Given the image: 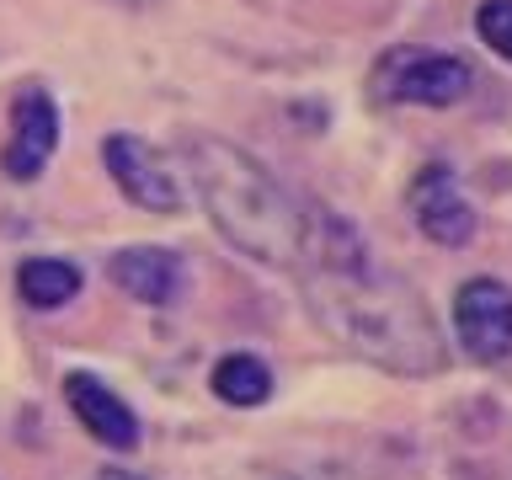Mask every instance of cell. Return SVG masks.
Here are the masks:
<instances>
[{
  "label": "cell",
  "instance_id": "obj_1",
  "mask_svg": "<svg viewBox=\"0 0 512 480\" xmlns=\"http://www.w3.org/2000/svg\"><path fill=\"white\" fill-rule=\"evenodd\" d=\"M304 299L315 320L342 347L363 352L368 363H384L395 374H432L443 368V342L427 304L395 272L374 267L363 235L326 208H304V240L294 256Z\"/></svg>",
  "mask_w": 512,
  "mask_h": 480
},
{
  "label": "cell",
  "instance_id": "obj_2",
  "mask_svg": "<svg viewBox=\"0 0 512 480\" xmlns=\"http://www.w3.org/2000/svg\"><path fill=\"white\" fill-rule=\"evenodd\" d=\"M187 171L208 219L219 224V235L230 246H240L256 262L294 267L299 240H304V208L278 176H267L262 160H251L246 150H235L224 139H192Z\"/></svg>",
  "mask_w": 512,
  "mask_h": 480
},
{
  "label": "cell",
  "instance_id": "obj_3",
  "mask_svg": "<svg viewBox=\"0 0 512 480\" xmlns=\"http://www.w3.org/2000/svg\"><path fill=\"white\" fill-rule=\"evenodd\" d=\"M470 64L432 48H395L374 64V91L384 102H416V107H448L470 91Z\"/></svg>",
  "mask_w": 512,
  "mask_h": 480
},
{
  "label": "cell",
  "instance_id": "obj_4",
  "mask_svg": "<svg viewBox=\"0 0 512 480\" xmlns=\"http://www.w3.org/2000/svg\"><path fill=\"white\" fill-rule=\"evenodd\" d=\"M454 331L475 363L512 358V288L496 278H470L454 294Z\"/></svg>",
  "mask_w": 512,
  "mask_h": 480
},
{
  "label": "cell",
  "instance_id": "obj_5",
  "mask_svg": "<svg viewBox=\"0 0 512 480\" xmlns=\"http://www.w3.org/2000/svg\"><path fill=\"white\" fill-rule=\"evenodd\" d=\"M59 144V107L43 86H22L11 96V128L0 144V171L11 182H32Z\"/></svg>",
  "mask_w": 512,
  "mask_h": 480
},
{
  "label": "cell",
  "instance_id": "obj_6",
  "mask_svg": "<svg viewBox=\"0 0 512 480\" xmlns=\"http://www.w3.org/2000/svg\"><path fill=\"white\" fill-rule=\"evenodd\" d=\"M102 155H107L112 182L123 187V198H134L139 208H150V214H176V208H182V182H176L171 166L144 139L112 134L102 144Z\"/></svg>",
  "mask_w": 512,
  "mask_h": 480
},
{
  "label": "cell",
  "instance_id": "obj_7",
  "mask_svg": "<svg viewBox=\"0 0 512 480\" xmlns=\"http://www.w3.org/2000/svg\"><path fill=\"white\" fill-rule=\"evenodd\" d=\"M411 219L422 224V235L438 240V246H464V240H475V208L464 198L459 176L448 171L443 160L422 166V176L411 182Z\"/></svg>",
  "mask_w": 512,
  "mask_h": 480
},
{
  "label": "cell",
  "instance_id": "obj_8",
  "mask_svg": "<svg viewBox=\"0 0 512 480\" xmlns=\"http://www.w3.org/2000/svg\"><path fill=\"white\" fill-rule=\"evenodd\" d=\"M64 400H70V411L80 416V427H86L96 443H107V448H134L139 443V416L96 374H70L64 379Z\"/></svg>",
  "mask_w": 512,
  "mask_h": 480
},
{
  "label": "cell",
  "instance_id": "obj_9",
  "mask_svg": "<svg viewBox=\"0 0 512 480\" xmlns=\"http://www.w3.org/2000/svg\"><path fill=\"white\" fill-rule=\"evenodd\" d=\"M107 278L134 294L139 304H171L182 294L187 272H182V256L176 251H160V246H128L107 262Z\"/></svg>",
  "mask_w": 512,
  "mask_h": 480
},
{
  "label": "cell",
  "instance_id": "obj_10",
  "mask_svg": "<svg viewBox=\"0 0 512 480\" xmlns=\"http://www.w3.org/2000/svg\"><path fill=\"white\" fill-rule=\"evenodd\" d=\"M16 288L38 310H59V304H70L80 294V267L59 262V256H32V262L16 267Z\"/></svg>",
  "mask_w": 512,
  "mask_h": 480
},
{
  "label": "cell",
  "instance_id": "obj_11",
  "mask_svg": "<svg viewBox=\"0 0 512 480\" xmlns=\"http://www.w3.org/2000/svg\"><path fill=\"white\" fill-rule=\"evenodd\" d=\"M214 395L224 406H262L272 395V368L262 358H251V352H230V358L214 363Z\"/></svg>",
  "mask_w": 512,
  "mask_h": 480
},
{
  "label": "cell",
  "instance_id": "obj_12",
  "mask_svg": "<svg viewBox=\"0 0 512 480\" xmlns=\"http://www.w3.org/2000/svg\"><path fill=\"white\" fill-rule=\"evenodd\" d=\"M475 32L512 64V0H486V6L475 11Z\"/></svg>",
  "mask_w": 512,
  "mask_h": 480
}]
</instances>
